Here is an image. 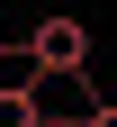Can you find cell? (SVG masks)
I'll return each mask as SVG.
<instances>
[{
    "mask_svg": "<svg viewBox=\"0 0 117 127\" xmlns=\"http://www.w3.org/2000/svg\"><path fill=\"white\" fill-rule=\"evenodd\" d=\"M9 55L36 64V73H54V82H90V27H81V18H36Z\"/></svg>",
    "mask_w": 117,
    "mask_h": 127,
    "instance_id": "cell-1",
    "label": "cell"
},
{
    "mask_svg": "<svg viewBox=\"0 0 117 127\" xmlns=\"http://www.w3.org/2000/svg\"><path fill=\"white\" fill-rule=\"evenodd\" d=\"M0 127H45V91L36 82H0Z\"/></svg>",
    "mask_w": 117,
    "mask_h": 127,
    "instance_id": "cell-2",
    "label": "cell"
},
{
    "mask_svg": "<svg viewBox=\"0 0 117 127\" xmlns=\"http://www.w3.org/2000/svg\"><path fill=\"white\" fill-rule=\"evenodd\" d=\"M72 127H117V100H99V91H90V100H81V118Z\"/></svg>",
    "mask_w": 117,
    "mask_h": 127,
    "instance_id": "cell-3",
    "label": "cell"
}]
</instances>
